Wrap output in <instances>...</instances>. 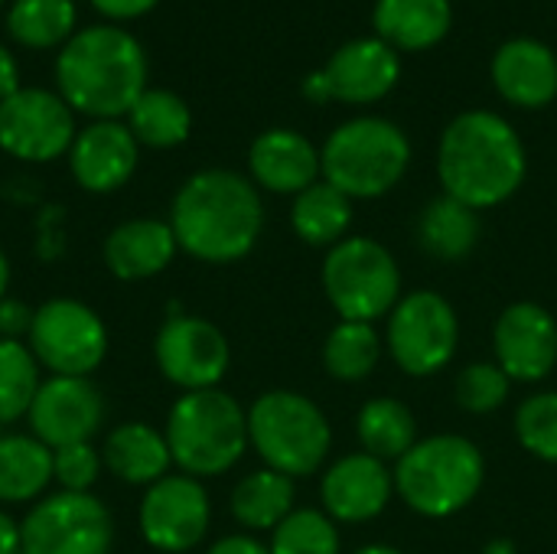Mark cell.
I'll return each instance as SVG.
<instances>
[{
    "label": "cell",
    "instance_id": "14",
    "mask_svg": "<svg viewBox=\"0 0 557 554\" xmlns=\"http://www.w3.org/2000/svg\"><path fill=\"white\" fill-rule=\"evenodd\" d=\"M212 522V503L202 480L166 473L144 490L137 506L140 539L160 554H186L202 545Z\"/></svg>",
    "mask_w": 557,
    "mask_h": 554
},
{
    "label": "cell",
    "instance_id": "32",
    "mask_svg": "<svg viewBox=\"0 0 557 554\" xmlns=\"http://www.w3.org/2000/svg\"><path fill=\"white\" fill-rule=\"evenodd\" d=\"M75 0H16L7 13V33L26 49H52L75 36Z\"/></svg>",
    "mask_w": 557,
    "mask_h": 554
},
{
    "label": "cell",
    "instance_id": "13",
    "mask_svg": "<svg viewBox=\"0 0 557 554\" xmlns=\"http://www.w3.org/2000/svg\"><path fill=\"white\" fill-rule=\"evenodd\" d=\"M75 111L59 91L20 88L0 101V150L23 163L69 157L75 144Z\"/></svg>",
    "mask_w": 557,
    "mask_h": 554
},
{
    "label": "cell",
    "instance_id": "1",
    "mask_svg": "<svg viewBox=\"0 0 557 554\" xmlns=\"http://www.w3.org/2000/svg\"><path fill=\"white\" fill-rule=\"evenodd\" d=\"M170 229L180 251L202 264H232L251 255L264 229L258 186L232 170L193 173L170 206Z\"/></svg>",
    "mask_w": 557,
    "mask_h": 554
},
{
    "label": "cell",
    "instance_id": "16",
    "mask_svg": "<svg viewBox=\"0 0 557 554\" xmlns=\"http://www.w3.org/2000/svg\"><path fill=\"white\" fill-rule=\"evenodd\" d=\"M496 366L512 382H542L557 366V320L532 300L512 304L493 327Z\"/></svg>",
    "mask_w": 557,
    "mask_h": 554
},
{
    "label": "cell",
    "instance_id": "21",
    "mask_svg": "<svg viewBox=\"0 0 557 554\" xmlns=\"http://www.w3.org/2000/svg\"><path fill=\"white\" fill-rule=\"evenodd\" d=\"M180 245L166 219H127L101 245V261L117 281H147L163 274Z\"/></svg>",
    "mask_w": 557,
    "mask_h": 554
},
{
    "label": "cell",
    "instance_id": "41",
    "mask_svg": "<svg viewBox=\"0 0 557 554\" xmlns=\"http://www.w3.org/2000/svg\"><path fill=\"white\" fill-rule=\"evenodd\" d=\"M20 69H16V59L7 46H0V101H7L13 91H20Z\"/></svg>",
    "mask_w": 557,
    "mask_h": 554
},
{
    "label": "cell",
    "instance_id": "17",
    "mask_svg": "<svg viewBox=\"0 0 557 554\" xmlns=\"http://www.w3.org/2000/svg\"><path fill=\"white\" fill-rule=\"evenodd\" d=\"M395 496V473L385 467V460L359 451L333 467H326L320 483L323 513L333 522L359 526L379 519Z\"/></svg>",
    "mask_w": 557,
    "mask_h": 554
},
{
    "label": "cell",
    "instance_id": "27",
    "mask_svg": "<svg viewBox=\"0 0 557 554\" xmlns=\"http://www.w3.org/2000/svg\"><path fill=\"white\" fill-rule=\"evenodd\" d=\"M352 225V199L330 186L326 180H317L304 193L294 196L290 206V229L300 242L313 248H333L346 238Z\"/></svg>",
    "mask_w": 557,
    "mask_h": 554
},
{
    "label": "cell",
    "instance_id": "18",
    "mask_svg": "<svg viewBox=\"0 0 557 554\" xmlns=\"http://www.w3.org/2000/svg\"><path fill=\"white\" fill-rule=\"evenodd\" d=\"M140 160V144L134 140L124 121H91L75 134L69 150V170L85 193H114L121 189Z\"/></svg>",
    "mask_w": 557,
    "mask_h": 554
},
{
    "label": "cell",
    "instance_id": "22",
    "mask_svg": "<svg viewBox=\"0 0 557 554\" xmlns=\"http://www.w3.org/2000/svg\"><path fill=\"white\" fill-rule=\"evenodd\" d=\"M493 82L516 108H545L557 98V56L539 39L519 36L499 46Z\"/></svg>",
    "mask_w": 557,
    "mask_h": 554
},
{
    "label": "cell",
    "instance_id": "19",
    "mask_svg": "<svg viewBox=\"0 0 557 554\" xmlns=\"http://www.w3.org/2000/svg\"><path fill=\"white\" fill-rule=\"evenodd\" d=\"M320 72L326 78L330 101L372 104L398 85L401 62L398 52L382 39H352L339 46Z\"/></svg>",
    "mask_w": 557,
    "mask_h": 554
},
{
    "label": "cell",
    "instance_id": "40",
    "mask_svg": "<svg viewBox=\"0 0 557 554\" xmlns=\"http://www.w3.org/2000/svg\"><path fill=\"white\" fill-rule=\"evenodd\" d=\"M206 554H271V549L264 542H258L251 532H238V535L219 539Z\"/></svg>",
    "mask_w": 557,
    "mask_h": 554
},
{
    "label": "cell",
    "instance_id": "4",
    "mask_svg": "<svg viewBox=\"0 0 557 554\" xmlns=\"http://www.w3.org/2000/svg\"><path fill=\"white\" fill-rule=\"evenodd\" d=\"M163 434L173 467L196 480L228 473L251 447L248 411L222 389L183 392L166 415Z\"/></svg>",
    "mask_w": 557,
    "mask_h": 554
},
{
    "label": "cell",
    "instance_id": "33",
    "mask_svg": "<svg viewBox=\"0 0 557 554\" xmlns=\"http://www.w3.org/2000/svg\"><path fill=\"white\" fill-rule=\"evenodd\" d=\"M42 366L23 340H0V424H13L29 415V405L42 385Z\"/></svg>",
    "mask_w": 557,
    "mask_h": 554
},
{
    "label": "cell",
    "instance_id": "6",
    "mask_svg": "<svg viewBox=\"0 0 557 554\" xmlns=\"http://www.w3.org/2000/svg\"><path fill=\"white\" fill-rule=\"evenodd\" d=\"M248 444L268 470L300 480L326 464L333 428L313 398L290 389H274L258 395L248 408Z\"/></svg>",
    "mask_w": 557,
    "mask_h": 554
},
{
    "label": "cell",
    "instance_id": "5",
    "mask_svg": "<svg viewBox=\"0 0 557 554\" xmlns=\"http://www.w3.org/2000/svg\"><path fill=\"white\" fill-rule=\"evenodd\" d=\"M395 493L424 519H447L463 513L483 490L486 460L463 434L418 438V444L395 464Z\"/></svg>",
    "mask_w": 557,
    "mask_h": 554
},
{
    "label": "cell",
    "instance_id": "11",
    "mask_svg": "<svg viewBox=\"0 0 557 554\" xmlns=\"http://www.w3.org/2000/svg\"><path fill=\"white\" fill-rule=\"evenodd\" d=\"M23 554H111L114 516L95 493H46L20 522Z\"/></svg>",
    "mask_w": 557,
    "mask_h": 554
},
{
    "label": "cell",
    "instance_id": "43",
    "mask_svg": "<svg viewBox=\"0 0 557 554\" xmlns=\"http://www.w3.org/2000/svg\"><path fill=\"white\" fill-rule=\"evenodd\" d=\"M304 95H307L310 101H317V104L330 101V88H326L323 72H313V75H307V78H304Z\"/></svg>",
    "mask_w": 557,
    "mask_h": 554
},
{
    "label": "cell",
    "instance_id": "8",
    "mask_svg": "<svg viewBox=\"0 0 557 554\" xmlns=\"http://www.w3.org/2000/svg\"><path fill=\"white\" fill-rule=\"evenodd\" d=\"M320 281L339 320L375 323L401 300V268L395 255L369 235L333 245L323 258Z\"/></svg>",
    "mask_w": 557,
    "mask_h": 554
},
{
    "label": "cell",
    "instance_id": "24",
    "mask_svg": "<svg viewBox=\"0 0 557 554\" xmlns=\"http://www.w3.org/2000/svg\"><path fill=\"white\" fill-rule=\"evenodd\" d=\"M372 23L379 39L395 52H421L450 33L454 7L450 0H379Z\"/></svg>",
    "mask_w": 557,
    "mask_h": 554
},
{
    "label": "cell",
    "instance_id": "15",
    "mask_svg": "<svg viewBox=\"0 0 557 554\" xmlns=\"http://www.w3.org/2000/svg\"><path fill=\"white\" fill-rule=\"evenodd\" d=\"M104 395L91 379L49 376L42 379L29 405V434L59 451L69 444H88L104 424Z\"/></svg>",
    "mask_w": 557,
    "mask_h": 554
},
{
    "label": "cell",
    "instance_id": "45",
    "mask_svg": "<svg viewBox=\"0 0 557 554\" xmlns=\"http://www.w3.org/2000/svg\"><path fill=\"white\" fill-rule=\"evenodd\" d=\"M483 554H516V545H512L509 539H496V542L486 545V552Z\"/></svg>",
    "mask_w": 557,
    "mask_h": 554
},
{
    "label": "cell",
    "instance_id": "47",
    "mask_svg": "<svg viewBox=\"0 0 557 554\" xmlns=\"http://www.w3.org/2000/svg\"><path fill=\"white\" fill-rule=\"evenodd\" d=\"M0 3H3V0H0Z\"/></svg>",
    "mask_w": 557,
    "mask_h": 554
},
{
    "label": "cell",
    "instance_id": "7",
    "mask_svg": "<svg viewBox=\"0 0 557 554\" xmlns=\"http://www.w3.org/2000/svg\"><path fill=\"white\" fill-rule=\"evenodd\" d=\"M408 134L385 118L346 121L326 137L320 150L323 180L349 199H375L392 193L408 173Z\"/></svg>",
    "mask_w": 557,
    "mask_h": 554
},
{
    "label": "cell",
    "instance_id": "23",
    "mask_svg": "<svg viewBox=\"0 0 557 554\" xmlns=\"http://www.w3.org/2000/svg\"><path fill=\"white\" fill-rule=\"evenodd\" d=\"M101 460L114 480L127 487H144V490L163 480L173 467L166 434L144 421H127V424L111 428L101 444Z\"/></svg>",
    "mask_w": 557,
    "mask_h": 554
},
{
    "label": "cell",
    "instance_id": "38",
    "mask_svg": "<svg viewBox=\"0 0 557 554\" xmlns=\"http://www.w3.org/2000/svg\"><path fill=\"white\" fill-rule=\"evenodd\" d=\"M33 313L36 307L16 300V297H3L0 300V340H26L29 327H33Z\"/></svg>",
    "mask_w": 557,
    "mask_h": 554
},
{
    "label": "cell",
    "instance_id": "20",
    "mask_svg": "<svg viewBox=\"0 0 557 554\" xmlns=\"http://www.w3.org/2000/svg\"><path fill=\"white\" fill-rule=\"evenodd\" d=\"M248 170L251 183L281 193V196H297L307 186L320 180V150L297 131L274 127L255 137L248 150Z\"/></svg>",
    "mask_w": 557,
    "mask_h": 554
},
{
    "label": "cell",
    "instance_id": "28",
    "mask_svg": "<svg viewBox=\"0 0 557 554\" xmlns=\"http://www.w3.org/2000/svg\"><path fill=\"white\" fill-rule=\"evenodd\" d=\"M294 513V480L277 470H251L232 490V516L245 532H274Z\"/></svg>",
    "mask_w": 557,
    "mask_h": 554
},
{
    "label": "cell",
    "instance_id": "37",
    "mask_svg": "<svg viewBox=\"0 0 557 554\" xmlns=\"http://www.w3.org/2000/svg\"><path fill=\"white\" fill-rule=\"evenodd\" d=\"M101 470H104V460L95 441L52 451V480L62 493H91Z\"/></svg>",
    "mask_w": 557,
    "mask_h": 554
},
{
    "label": "cell",
    "instance_id": "3",
    "mask_svg": "<svg viewBox=\"0 0 557 554\" xmlns=\"http://www.w3.org/2000/svg\"><path fill=\"white\" fill-rule=\"evenodd\" d=\"M55 85L75 114L117 121L147 91V56L114 23L85 26L59 49Z\"/></svg>",
    "mask_w": 557,
    "mask_h": 554
},
{
    "label": "cell",
    "instance_id": "10",
    "mask_svg": "<svg viewBox=\"0 0 557 554\" xmlns=\"http://www.w3.org/2000/svg\"><path fill=\"white\" fill-rule=\"evenodd\" d=\"M26 346L49 376L91 379L108 356V327L88 304L75 297H52L36 307Z\"/></svg>",
    "mask_w": 557,
    "mask_h": 554
},
{
    "label": "cell",
    "instance_id": "9",
    "mask_svg": "<svg viewBox=\"0 0 557 554\" xmlns=\"http://www.w3.org/2000/svg\"><path fill=\"white\" fill-rule=\"evenodd\" d=\"M457 343H460L457 310L437 291L401 294V300L388 313L385 346L405 376L428 379L444 372L457 356Z\"/></svg>",
    "mask_w": 557,
    "mask_h": 554
},
{
    "label": "cell",
    "instance_id": "35",
    "mask_svg": "<svg viewBox=\"0 0 557 554\" xmlns=\"http://www.w3.org/2000/svg\"><path fill=\"white\" fill-rule=\"evenodd\" d=\"M516 438L532 457H539L545 464H557V392L529 395L519 405Z\"/></svg>",
    "mask_w": 557,
    "mask_h": 554
},
{
    "label": "cell",
    "instance_id": "12",
    "mask_svg": "<svg viewBox=\"0 0 557 554\" xmlns=\"http://www.w3.org/2000/svg\"><path fill=\"white\" fill-rule=\"evenodd\" d=\"M153 362L180 392H206L219 389L225 379L232 366V346L212 320L170 313L153 336Z\"/></svg>",
    "mask_w": 557,
    "mask_h": 554
},
{
    "label": "cell",
    "instance_id": "29",
    "mask_svg": "<svg viewBox=\"0 0 557 554\" xmlns=\"http://www.w3.org/2000/svg\"><path fill=\"white\" fill-rule=\"evenodd\" d=\"M127 127L137 144L153 150H170L186 144L193 131V111L176 91L147 88L127 111Z\"/></svg>",
    "mask_w": 557,
    "mask_h": 554
},
{
    "label": "cell",
    "instance_id": "30",
    "mask_svg": "<svg viewBox=\"0 0 557 554\" xmlns=\"http://www.w3.org/2000/svg\"><path fill=\"white\" fill-rule=\"evenodd\" d=\"M356 434L366 454L379 460H401L418 444V421L398 398H369L356 418Z\"/></svg>",
    "mask_w": 557,
    "mask_h": 554
},
{
    "label": "cell",
    "instance_id": "2",
    "mask_svg": "<svg viewBox=\"0 0 557 554\" xmlns=\"http://www.w3.org/2000/svg\"><path fill=\"white\" fill-rule=\"evenodd\" d=\"M529 170L525 144L496 111L457 114L437 147V176L444 196L483 212L522 186Z\"/></svg>",
    "mask_w": 557,
    "mask_h": 554
},
{
    "label": "cell",
    "instance_id": "42",
    "mask_svg": "<svg viewBox=\"0 0 557 554\" xmlns=\"http://www.w3.org/2000/svg\"><path fill=\"white\" fill-rule=\"evenodd\" d=\"M0 554H23V532L20 522L0 509Z\"/></svg>",
    "mask_w": 557,
    "mask_h": 554
},
{
    "label": "cell",
    "instance_id": "26",
    "mask_svg": "<svg viewBox=\"0 0 557 554\" xmlns=\"http://www.w3.org/2000/svg\"><path fill=\"white\" fill-rule=\"evenodd\" d=\"M480 212L463 206L460 199L441 196L431 206H424L418 219V245L437 258V261H463L473 255L480 242Z\"/></svg>",
    "mask_w": 557,
    "mask_h": 554
},
{
    "label": "cell",
    "instance_id": "39",
    "mask_svg": "<svg viewBox=\"0 0 557 554\" xmlns=\"http://www.w3.org/2000/svg\"><path fill=\"white\" fill-rule=\"evenodd\" d=\"M160 0H91V7L101 13V16H108V20H114V23H124V20H137V16H144V13H150L153 7H157Z\"/></svg>",
    "mask_w": 557,
    "mask_h": 554
},
{
    "label": "cell",
    "instance_id": "25",
    "mask_svg": "<svg viewBox=\"0 0 557 554\" xmlns=\"http://www.w3.org/2000/svg\"><path fill=\"white\" fill-rule=\"evenodd\" d=\"M52 447L33 434H0V503L33 506L52 487Z\"/></svg>",
    "mask_w": 557,
    "mask_h": 554
},
{
    "label": "cell",
    "instance_id": "44",
    "mask_svg": "<svg viewBox=\"0 0 557 554\" xmlns=\"http://www.w3.org/2000/svg\"><path fill=\"white\" fill-rule=\"evenodd\" d=\"M7 287H10V258L0 248V300L7 297Z\"/></svg>",
    "mask_w": 557,
    "mask_h": 554
},
{
    "label": "cell",
    "instance_id": "46",
    "mask_svg": "<svg viewBox=\"0 0 557 554\" xmlns=\"http://www.w3.org/2000/svg\"><path fill=\"white\" fill-rule=\"evenodd\" d=\"M352 554H405L398 552V549H392V545H366V549H359V552Z\"/></svg>",
    "mask_w": 557,
    "mask_h": 554
},
{
    "label": "cell",
    "instance_id": "34",
    "mask_svg": "<svg viewBox=\"0 0 557 554\" xmlns=\"http://www.w3.org/2000/svg\"><path fill=\"white\" fill-rule=\"evenodd\" d=\"M271 554H339V529L323 509H294L274 532Z\"/></svg>",
    "mask_w": 557,
    "mask_h": 554
},
{
    "label": "cell",
    "instance_id": "31",
    "mask_svg": "<svg viewBox=\"0 0 557 554\" xmlns=\"http://www.w3.org/2000/svg\"><path fill=\"white\" fill-rule=\"evenodd\" d=\"M382 346L375 323L339 320L323 343V366L336 382H366L382 359Z\"/></svg>",
    "mask_w": 557,
    "mask_h": 554
},
{
    "label": "cell",
    "instance_id": "36",
    "mask_svg": "<svg viewBox=\"0 0 557 554\" xmlns=\"http://www.w3.org/2000/svg\"><path fill=\"white\" fill-rule=\"evenodd\" d=\"M512 379L496 362H470L454 382V398L470 415H493L506 405Z\"/></svg>",
    "mask_w": 557,
    "mask_h": 554
}]
</instances>
